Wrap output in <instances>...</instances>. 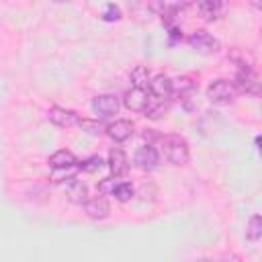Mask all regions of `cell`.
<instances>
[{
    "label": "cell",
    "instance_id": "44dd1931",
    "mask_svg": "<svg viewBox=\"0 0 262 262\" xmlns=\"http://www.w3.org/2000/svg\"><path fill=\"white\" fill-rule=\"evenodd\" d=\"M78 127H80L82 131L90 133V135H100V133L104 131V127H106V125H102L98 119H80Z\"/></svg>",
    "mask_w": 262,
    "mask_h": 262
},
{
    "label": "cell",
    "instance_id": "52a82bcc",
    "mask_svg": "<svg viewBox=\"0 0 262 262\" xmlns=\"http://www.w3.org/2000/svg\"><path fill=\"white\" fill-rule=\"evenodd\" d=\"M84 213L94 219V221H102L111 215V203L104 194H98V196H92L84 203Z\"/></svg>",
    "mask_w": 262,
    "mask_h": 262
},
{
    "label": "cell",
    "instance_id": "603a6c76",
    "mask_svg": "<svg viewBox=\"0 0 262 262\" xmlns=\"http://www.w3.org/2000/svg\"><path fill=\"white\" fill-rule=\"evenodd\" d=\"M102 166H104V162L100 156H90L84 162H78V170H82V172H98Z\"/></svg>",
    "mask_w": 262,
    "mask_h": 262
},
{
    "label": "cell",
    "instance_id": "7c38bea8",
    "mask_svg": "<svg viewBox=\"0 0 262 262\" xmlns=\"http://www.w3.org/2000/svg\"><path fill=\"white\" fill-rule=\"evenodd\" d=\"M149 92L154 98L158 100H168L172 96V78H168L166 74H158L149 80Z\"/></svg>",
    "mask_w": 262,
    "mask_h": 262
},
{
    "label": "cell",
    "instance_id": "6da1fadb",
    "mask_svg": "<svg viewBox=\"0 0 262 262\" xmlns=\"http://www.w3.org/2000/svg\"><path fill=\"white\" fill-rule=\"evenodd\" d=\"M162 151H164V158L172 166L180 168V166H186L190 162V145L178 133H170V135L162 137Z\"/></svg>",
    "mask_w": 262,
    "mask_h": 262
},
{
    "label": "cell",
    "instance_id": "7402d4cb",
    "mask_svg": "<svg viewBox=\"0 0 262 262\" xmlns=\"http://www.w3.org/2000/svg\"><path fill=\"white\" fill-rule=\"evenodd\" d=\"M76 174H78V166H72V168H61V170H53L51 172V180L53 182H70V180H74L76 178Z\"/></svg>",
    "mask_w": 262,
    "mask_h": 262
},
{
    "label": "cell",
    "instance_id": "8fae6325",
    "mask_svg": "<svg viewBox=\"0 0 262 262\" xmlns=\"http://www.w3.org/2000/svg\"><path fill=\"white\" fill-rule=\"evenodd\" d=\"M106 166H108V170H111V174H113L115 178H117V176H123V174H127V170H129V158H127V154H125L121 147H111Z\"/></svg>",
    "mask_w": 262,
    "mask_h": 262
},
{
    "label": "cell",
    "instance_id": "30bf717a",
    "mask_svg": "<svg viewBox=\"0 0 262 262\" xmlns=\"http://www.w3.org/2000/svg\"><path fill=\"white\" fill-rule=\"evenodd\" d=\"M149 94L145 90H139V88H131L125 92L123 96V104L125 108H129L131 113H145L147 104H149Z\"/></svg>",
    "mask_w": 262,
    "mask_h": 262
},
{
    "label": "cell",
    "instance_id": "d6986e66",
    "mask_svg": "<svg viewBox=\"0 0 262 262\" xmlns=\"http://www.w3.org/2000/svg\"><path fill=\"white\" fill-rule=\"evenodd\" d=\"M246 237H248L250 242H258V239L262 237V217H260L258 213L250 217V221H248V225H246Z\"/></svg>",
    "mask_w": 262,
    "mask_h": 262
},
{
    "label": "cell",
    "instance_id": "4316f807",
    "mask_svg": "<svg viewBox=\"0 0 262 262\" xmlns=\"http://www.w3.org/2000/svg\"><path fill=\"white\" fill-rule=\"evenodd\" d=\"M176 39H182V31H178V29H170V41L174 43Z\"/></svg>",
    "mask_w": 262,
    "mask_h": 262
},
{
    "label": "cell",
    "instance_id": "5b68a950",
    "mask_svg": "<svg viewBox=\"0 0 262 262\" xmlns=\"http://www.w3.org/2000/svg\"><path fill=\"white\" fill-rule=\"evenodd\" d=\"M233 88L235 92H242V94H258L260 92V78L258 74L254 72V68H242L237 70L235 78H233Z\"/></svg>",
    "mask_w": 262,
    "mask_h": 262
},
{
    "label": "cell",
    "instance_id": "83f0119b",
    "mask_svg": "<svg viewBox=\"0 0 262 262\" xmlns=\"http://www.w3.org/2000/svg\"><path fill=\"white\" fill-rule=\"evenodd\" d=\"M196 262H215L213 258H201V260H196Z\"/></svg>",
    "mask_w": 262,
    "mask_h": 262
},
{
    "label": "cell",
    "instance_id": "ac0fdd59",
    "mask_svg": "<svg viewBox=\"0 0 262 262\" xmlns=\"http://www.w3.org/2000/svg\"><path fill=\"white\" fill-rule=\"evenodd\" d=\"M111 194H113L119 203H127V201H131V199L135 196V188H133L131 182H117Z\"/></svg>",
    "mask_w": 262,
    "mask_h": 262
},
{
    "label": "cell",
    "instance_id": "e0dca14e",
    "mask_svg": "<svg viewBox=\"0 0 262 262\" xmlns=\"http://www.w3.org/2000/svg\"><path fill=\"white\" fill-rule=\"evenodd\" d=\"M149 80H151V76H149L147 66H135V68L131 70V84H133V88L145 90L147 84H149Z\"/></svg>",
    "mask_w": 262,
    "mask_h": 262
},
{
    "label": "cell",
    "instance_id": "9a60e30c",
    "mask_svg": "<svg viewBox=\"0 0 262 262\" xmlns=\"http://www.w3.org/2000/svg\"><path fill=\"white\" fill-rule=\"evenodd\" d=\"M49 166H51V170L72 168V166H78V158L70 149H57L49 156Z\"/></svg>",
    "mask_w": 262,
    "mask_h": 262
},
{
    "label": "cell",
    "instance_id": "9c48e42d",
    "mask_svg": "<svg viewBox=\"0 0 262 262\" xmlns=\"http://www.w3.org/2000/svg\"><path fill=\"white\" fill-rule=\"evenodd\" d=\"M104 131H106V135H108L113 141L123 143V141H127V139L133 137L135 125H133L131 121H127V119H117L115 123H108V125L104 127Z\"/></svg>",
    "mask_w": 262,
    "mask_h": 262
},
{
    "label": "cell",
    "instance_id": "484cf974",
    "mask_svg": "<svg viewBox=\"0 0 262 262\" xmlns=\"http://www.w3.org/2000/svg\"><path fill=\"white\" fill-rule=\"evenodd\" d=\"M115 180L113 178H102L100 180V184H98V192L100 194H106V192H113V188H115Z\"/></svg>",
    "mask_w": 262,
    "mask_h": 262
},
{
    "label": "cell",
    "instance_id": "277c9868",
    "mask_svg": "<svg viewBox=\"0 0 262 262\" xmlns=\"http://www.w3.org/2000/svg\"><path fill=\"white\" fill-rule=\"evenodd\" d=\"M92 113L98 117V119H111L119 113L121 108V98L117 94H98L92 98Z\"/></svg>",
    "mask_w": 262,
    "mask_h": 262
},
{
    "label": "cell",
    "instance_id": "2e32d148",
    "mask_svg": "<svg viewBox=\"0 0 262 262\" xmlns=\"http://www.w3.org/2000/svg\"><path fill=\"white\" fill-rule=\"evenodd\" d=\"M196 90V80L192 76H180L172 80V94L176 96H188Z\"/></svg>",
    "mask_w": 262,
    "mask_h": 262
},
{
    "label": "cell",
    "instance_id": "3957f363",
    "mask_svg": "<svg viewBox=\"0 0 262 262\" xmlns=\"http://www.w3.org/2000/svg\"><path fill=\"white\" fill-rule=\"evenodd\" d=\"M207 98L215 104H229L235 98V88L229 80L217 78L207 86Z\"/></svg>",
    "mask_w": 262,
    "mask_h": 262
},
{
    "label": "cell",
    "instance_id": "ffe728a7",
    "mask_svg": "<svg viewBox=\"0 0 262 262\" xmlns=\"http://www.w3.org/2000/svg\"><path fill=\"white\" fill-rule=\"evenodd\" d=\"M229 59L235 61V63L239 66V70H242V68H252V66H254V57H252V53H248V51L244 53V49H237V47L229 53Z\"/></svg>",
    "mask_w": 262,
    "mask_h": 262
},
{
    "label": "cell",
    "instance_id": "ba28073f",
    "mask_svg": "<svg viewBox=\"0 0 262 262\" xmlns=\"http://www.w3.org/2000/svg\"><path fill=\"white\" fill-rule=\"evenodd\" d=\"M133 164L139 168V170H145V172H149V170H154L158 164H160V154H158V149L154 147V145H141L137 151H135V156H133Z\"/></svg>",
    "mask_w": 262,
    "mask_h": 262
},
{
    "label": "cell",
    "instance_id": "4fadbf2b",
    "mask_svg": "<svg viewBox=\"0 0 262 262\" xmlns=\"http://www.w3.org/2000/svg\"><path fill=\"white\" fill-rule=\"evenodd\" d=\"M66 196H68V201L74 203V205H84V203L88 201V186H86L82 180L74 178V180H70V182L66 184Z\"/></svg>",
    "mask_w": 262,
    "mask_h": 262
},
{
    "label": "cell",
    "instance_id": "d4e9b609",
    "mask_svg": "<svg viewBox=\"0 0 262 262\" xmlns=\"http://www.w3.org/2000/svg\"><path fill=\"white\" fill-rule=\"evenodd\" d=\"M102 18L113 23V20H119L121 18V8L117 4H106L104 6V12H102Z\"/></svg>",
    "mask_w": 262,
    "mask_h": 262
},
{
    "label": "cell",
    "instance_id": "cb8c5ba5",
    "mask_svg": "<svg viewBox=\"0 0 262 262\" xmlns=\"http://www.w3.org/2000/svg\"><path fill=\"white\" fill-rule=\"evenodd\" d=\"M164 113H166V104H164V100L151 98L149 104H147V108H145V117H149V119H160Z\"/></svg>",
    "mask_w": 262,
    "mask_h": 262
},
{
    "label": "cell",
    "instance_id": "8992f818",
    "mask_svg": "<svg viewBox=\"0 0 262 262\" xmlns=\"http://www.w3.org/2000/svg\"><path fill=\"white\" fill-rule=\"evenodd\" d=\"M47 119L55 125V127H61V129H70V127H78L80 123V115L72 108H66V106H49L47 111Z\"/></svg>",
    "mask_w": 262,
    "mask_h": 262
},
{
    "label": "cell",
    "instance_id": "5bb4252c",
    "mask_svg": "<svg viewBox=\"0 0 262 262\" xmlns=\"http://www.w3.org/2000/svg\"><path fill=\"white\" fill-rule=\"evenodd\" d=\"M196 10L201 14L203 20H217L221 16V12L225 10V4L223 2H217V0H203L196 4Z\"/></svg>",
    "mask_w": 262,
    "mask_h": 262
},
{
    "label": "cell",
    "instance_id": "7a4b0ae2",
    "mask_svg": "<svg viewBox=\"0 0 262 262\" xmlns=\"http://www.w3.org/2000/svg\"><path fill=\"white\" fill-rule=\"evenodd\" d=\"M186 41H188V45H190L194 51H199V53H203V55H213V53H219V49H221L219 39L213 37V35H211L209 31H205V29L192 31V33L186 37Z\"/></svg>",
    "mask_w": 262,
    "mask_h": 262
}]
</instances>
